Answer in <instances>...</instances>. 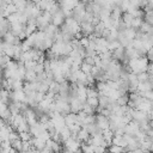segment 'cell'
<instances>
[{"instance_id":"11","label":"cell","mask_w":153,"mask_h":153,"mask_svg":"<svg viewBox=\"0 0 153 153\" xmlns=\"http://www.w3.org/2000/svg\"><path fill=\"white\" fill-rule=\"evenodd\" d=\"M33 71H35L36 73H41V72H43V71H44V65L41 63V62H37L36 66H35V68H33Z\"/></svg>"},{"instance_id":"10","label":"cell","mask_w":153,"mask_h":153,"mask_svg":"<svg viewBox=\"0 0 153 153\" xmlns=\"http://www.w3.org/2000/svg\"><path fill=\"white\" fill-rule=\"evenodd\" d=\"M86 102H87L90 105H92L93 108H97V106L99 105V99H98V97H87Z\"/></svg>"},{"instance_id":"2","label":"cell","mask_w":153,"mask_h":153,"mask_svg":"<svg viewBox=\"0 0 153 153\" xmlns=\"http://www.w3.org/2000/svg\"><path fill=\"white\" fill-rule=\"evenodd\" d=\"M65 20H66V16H65V13H63L62 10H60V11H57L56 13L53 14L51 23L55 24L56 26H61V25L65 23Z\"/></svg>"},{"instance_id":"5","label":"cell","mask_w":153,"mask_h":153,"mask_svg":"<svg viewBox=\"0 0 153 153\" xmlns=\"http://www.w3.org/2000/svg\"><path fill=\"white\" fill-rule=\"evenodd\" d=\"M145 22V19L143 18H140V17H134V19H133V22H131V27H134L135 30H137V29H140L141 27V25H142V23Z\"/></svg>"},{"instance_id":"1","label":"cell","mask_w":153,"mask_h":153,"mask_svg":"<svg viewBox=\"0 0 153 153\" xmlns=\"http://www.w3.org/2000/svg\"><path fill=\"white\" fill-rule=\"evenodd\" d=\"M96 124L102 129H109V117L103 114H96Z\"/></svg>"},{"instance_id":"8","label":"cell","mask_w":153,"mask_h":153,"mask_svg":"<svg viewBox=\"0 0 153 153\" xmlns=\"http://www.w3.org/2000/svg\"><path fill=\"white\" fill-rule=\"evenodd\" d=\"M92 65H90V63H87V62H85V61H82V63H81V66H80V69L84 72V73H86V74H88V73H91V69H92Z\"/></svg>"},{"instance_id":"9","label":"cell","mask_w":153,"mask_h":153,"mask_svg":"<svg viewBox=\"0 0 153 153\" xmlns=\"http://www.w3.org/2000/svg\"><path fill=\"white\" fill-rule=\"evenodd\" d=\"M137 79H139L140 82H145V81L149 80V74H148V72L146 71V72H141V73H139V74H137Z\"/></svg>"},{"instance_id":"3","label":"cell","mask_w":153,"mask_h":153,"mask_svg":"<svg viewBox=\"0 0 153 153\" xmlns=\"http://www.w3.org/2000/svg\"><path fill=\"white\" fill-rule=\"evenodd\" d=\"M36 79H37V73L33 69H26L24 81H35Z\"/></svg>"},{"instance_id":"7","label":"cell","mask_w":153,"mask_h":153,"mask_svg":"<svg viewBox=\"0 0 153 153\" xmlns=\"http://www.w3.org/2000/svg\"><path fill=\"white\" fill-rule=\"evenodd\" d=\"M19 136L23 141H30L33 137V135L30 131H19Z\"/></svg>"},{"instance_id":"12","label":"cell","mask_w":153,"mask_h":153,"mask_svg":"<svg viewBox=\"0 0 153 153\" xmlns=\"http://www.w3.org/2000/svg\"><path fill=\"white\" fill-rule=\"evenodd\" d=\"M142 96L146 97L147 99H149V100L153 102V88H152V90H147V91H145Z\"/></svg>"},{"instance_id":"6","label":"cell","mask_w":153,"mask_h":153,"mask_svg":"<svg viewBox=\"0 0 153 153\" xmlns=\"http://www.w3.org/2000/svg\"><path fill=\"white\" fill-rule=\"evenodd\" d=\"M118 47H121V43H120V41L117 38L116 39H112V41H109V43H108V49L111 50V51H114Z\"/></svg>"},{"instance_id":"4","label":"cell","mask_w":153,"mask_h":153,"mask_svg":"<svg viewBox=\"0 0 153 153\" xmlns=\"http://www.w3.org/2000/svg\"><path fill=\"white\" fill-rule=\"evenodd\" d=\"M23 143H24V141L19 137V139H16V140H13V141H11V145H12V147L17 151V152H22V149H23Z\"/></svg>"}]
</instances>
